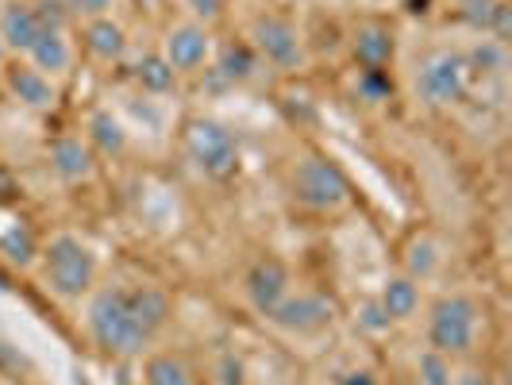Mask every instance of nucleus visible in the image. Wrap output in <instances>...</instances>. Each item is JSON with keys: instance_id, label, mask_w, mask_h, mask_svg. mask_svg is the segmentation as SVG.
Masks as SVG:
<instances>
[{"instance_id": "ddd939ff", "label": "nucleus", "mask_w": 512, "mask_h": 385, "mask_svg": "<svg viewBox=\"0 0 512 385\" xmlns=\"http://www.w3.org/2000/svg\"><path fill=\"white\" fill-rule=\"evenodd\" d=\"M39 35H43V27H39V16H35L31 4H8L0 12V39H4L8 51L31 54V47L39 43Z\"/></svg>"}, {"instance_id": "bb28decb", "label": "nucleus", "mask_w": 512, "mask_h": 385, "mask_svg": "<svg viewBox=\"0 0 512 385\" xmlns=\"http://www.w3.org/2000/svg\"><path fill=\"white\" fill-rule=\"evenodd\" d=\"M35 16H39V27H43V31H62L74 12H70L62 0H39V4H35Z\"/></svg>"}, {"instance_id": "aec40b11", "label": "nucleus", "mask_w": 512, "mask_h": 385, "mask_svg": "<svg viewBox=\"0 0 512 385\" xmlns=\"http://www.w3.org/2000/svg\"><path fill=\"white\" fill-rule=\"evenodd\" d=\"M505 66H509V54H505V43L497 39H482L474 51H466V70H470V81L474 77H505Z\"/></svg>"}, {"instance_id": "39448f33", "label": "nucleus", "mask_w": 512, "mask_h": 385, "mask_svg": "<svg viewBox=\"0 0 512 385\" xmlns=\"http://www.w3.org/2000/svg\"><path fill=\"white\" fill-rule=\"evenodd\" d=\"M289 189H293V201L312 208V212H335V208H343L351 201V181H347V174L335 166L332 158H320V154L297 162Z\"/></svg>"}, {"instance_id": "f3484780", "label": "nucleus", "mask_w": 512, "mask_h": 385, "mask_svg": "<svg viewBox=\"0 0 512 385\" xmlns=\"http://www.w3.org/2000/svg\"><path fill=\"white\" fill-rule=\"evenodd\" d=\"M27 58H31L35 70H43V74L51 77V74H66V70H70L74 51H70V43L62 39V31H43Z\"/></svg>"}, {"instance_id": "2f4dec72", "label": "nucleus", "mask_w": 512, "mask_h": 385, "mask_svg": "<svg viewBox=\"0 0 512 385\" xmlns=\"http://www.w3.org/2000/svg\"><path fill=\"white\" fill-rule=\"evenodd\" d=\"M70 12H77V16H89V20H97V16H104L108 8H112V0H62Z\"/></svg>"}, {"instance_id": "f257e3e1", "label": "nucleus", "mask_w": 512, "mask_h": 385, "mask_svg": "<svg viewBox=\"0 0 512 385\" xmlns=\"http://www.w3.org/2000/svg\"><path fill=\"white\" fill-rule=\"evenodd\" d=\"M170 316H174V305L162 289L112 285L93 293L85 324L104 355H143V347H151V339L170 324Z\"/></svg>"}, {"instance_id": "dca6fc26", "label": "nucleus", "mask_w": 512, "mask_h": 385, "mask_svg": "<svg viewBox=\"0 0 512 385\" xmlns=\"http://www.w3.org/2000/svg\"><path fill=\"white\" fill-rule=\"evenodd\" d=\"M85 47L101 62H120L124 51H128V31L116 20H108V16H97V20L85 24Z\"/></svg>"}, {"instance_id": "c85d7f7f", "label": "nucleus", "mask_w": 512, "mask_h": 385, "mask_svg": "<svg viewBox=\"0 0 512 385\" xmlns=\"http://www.w3.org/2000/svg\"><path fill=\"white\" fill-rule=\"evenodd\" d=\"M493 4L497 0H462V20L474 27V31H486L489 27V16H493Z\"/></svg>"}, {"instance_id": "9d476101", "label": "nucleus", "mask_w": 512, "mask_h": 385, "mask_svg": "<svg viewBox=\"0 0 512 385\" xmlns=\"http://www.w3.org/2000/svg\"><path fill=\"white\" fill-rule=\"evenodd\" d=\"M162 58L178 70V74H193L201 70L208 58H212V35L205 24H181L166 35V51Z\"/></svg>"}, {"instance_id": "4468645a", "label": "nucleus", "mask_w": 512, "mask_h": 385, "mask_svg": "<svg viewBox=\"0 0 512 385\" xmlns=\"http://www.w3.org/2000/svg\"><path fill=\"white\" fill-rule=\"evenodd\" d=\"M351 47H355V62L362 70H385L393 62V54H397V39L385 24H366L355 31Z\"/></svg>"}, {"instance_id": "7ed1b4c3", "label": "nucleus", "mask_w": 512, "mask_h": 385, "mask_svg": "<svg viewBox=\"0 0 512 385\" xmlns=\"http://www.w3.org/2000/svg\"><path fill=\"white\" fill-rule=\"evenodd\" d=\"M478 320H482V308H478L474 297H466V293L439 297L432 312H428V343H432V351L447 355V359L474 351Z\"/></svg>"}, {"instance_id": "b1692460", "label": "nucleus", "mask_w": 512, "mask_h": 385, "mask_svg": "<svg viewBox=\"0 0 512 385\" xmlns=\"http://www.w3.org/2000/svg\"><path fill=\"white\" fill-rule=\"evenodd\" d=\"M409 278H432L439 266V251L436 243L428 239V235H420V239H412L409 243Z\"/></svg>"}, {"instance_id": "f704fd0d", "label": "nucleus", "mask_w": 512, "mask_h": 385, "mask_svg": "<svg viewBox=\"0 0 512 385\" xmlns=\"http://www.w3.org/2000/svg\"><path fill=\"white\" fill-rule=\"evenodd\" d=\"M224 374H228L224 385H243V378H239V374H243V366H239L235 359H224Z\"/></svg>"}, {"instance_id": "423d86ee", "label": "nucleus", "mask_w": 512, "mask_h": 385, "mask_svg": "<svg viewBox=\"0 0 512 385\" xmlns=\"http://www.w3.org/2000/svg\"><path fill=\"white\" fill-rule=\"evenodd\" d=\"M470 89V70L462 51H436L420 62L416 70V97L432 108H451L459 104Z\"/></svg>"}, {"instance_id": "a878e982", "label": "nucleus", "mask_w": 512, "mask_h": 385, "mask_svg": "<svg viewBox=\"0 0 512 385\" xmlns=\"http://www.w3.org/2000/svg\"><path fill=\"white\" fill-rule=\"evenodd\" d=\"M359 93L366 101H389L393 97V77H389V70H362Z\"/></svg>"}, {"instance_id": "72a5a7b5", "label": "nucleus", "mask_w": 512, "mask_h": 385, "mask_svg": "<svg viewBox=\"0 0 512 385\" xmlns=\"http://www.w3.org/2000/svg\"><path fill=\"white\" fill-rule=\"evenodd\" d=\"M339 385H378V378H374L370 370H347V374L339 378Z\"/></svg>"}, {"instance_id": "412c9836", "label": "nucleus", "mask_w": 512, "mask_h": 385, "mask_svg": "<svg viewBox=\"0 0 512 385\" xmlns=\"http://www.w3.org/2000/svg\"><path fill=\"white\" fill-rule=\"evenodd\" d=\"M258 70V54L251 43H228L224 51H220V62H216V74L224 77L228 85L235 81H247V77H255Z\"/></svg>"}, {"instance_id": "6e6552de", "label": "nucleus", "mask_w": 512, "mask_h": 385, "mask_svg": "<svg viewBox=\"0 0 512 385\" xmlns=\"http://www.w3.org/2000/svg\"><path fill=\"white\" fill-rule=\"evenodd\" d=\"M266 320L289 335H316L324 328H332L335 305L324 293H289Z\"/></svg>"}, {"instance_id": "cd10ccee", "label": "nucleus", "mask_w": 512, "mask_h": 385, "mask_svg": "<svg viewBox=\"0 0 512 385\" xmlns=\"http://www.w3.org/2000/svg\"><path fill=\"white\" fill-rule=\"evenodd\" d=\"M489 39H497V43H505L512 35V4L509 0H497L493 4V16H489V27H486Z\"/></svg>"}, {"instance_id": "473e14b6", "label": "nucleus", "mask_w": 512, "mask_h": 385, "mask_svg": "<svg viewBox=\"0 0 512 385\" xmlns=\"http://www.w3.org/2000/svg\"><path fill=\"white\" fill-rule=\"evenodd\" d=\"M451 385H497V382H493V374H486V370H455Z\"/></svg>"}, {"instance_id": "c9c22d12", "label": "nucleus", "mask_w": 512, "mask_h": 385, "mask_svg": "<svg viewBox=\"0 0 512 385\" xmlns=\"http://www.w3.org/2000/svg\"><path fill=\"white\" fill-rule=\"evenodd\" d=\"M4 54H8V47H4V39H0V62H4Z\"/></svg>"}, {"instance_id": "4be33fe9", "label": "nucleus", "mask_w": 512, "mask_h": 385, "mask_svg": "<svg viewBox=\"0 0 512 385\" xmlns=\"http://www.w3.org/2000/svg\"><path fill=\"white\" fill-rule=\"evenodd\" d=\"M135 81L147 89V93H170L178 85V70L162 58V54H143L135 62Z\"/></svg>"}, {"instance_id": "393cba45", "label": "nucleus", "mask_w": 512, "mask_h": 385, "mask_svg": "<svg viewBox=\"0 0 512 385\" xmlns=\"http://www.w3.org/2000/svg\"><path fill=\"white\" fill-rule=\"evenodd\" d=\"M451 374H455V366L439 351H424L416 362V385H451Z\"/></svg>"}, {"instance_id": "20e7f679", "label": "nucleus", "mask_w": 512, "mask_h": 385, "mask_svg": "<svg viewBox=\"0 0 512 385\" xmlns=\"http://www.w3.org/2000/svg\"><path fill=\"white\" fill-rule=\"evenodd\" d=\"M185 154L208 181H231L239 174V139L220 120H193L185 128Z\"/></svg>"}, {"instance_id": "4c0bfd02", "label": "nucleus", "mask_w": 512, "mask_h": 385, "mask_svg": "<svg viewBox=\"0 0 512 385\" xmlns=\"http://www.w3.org/2000/svg\"><path fill=\"white\" fill-rule=\"evenodd\" d=\"M412 385H416V382H412Z\"/></svg>"}, {"instance_id": "1a4fd4ad", "label": "nucleus", "mask_w": 512, "mask_h": 385, "mask_svg": "<svg viewBox=\"0 0 512 385\" xmlns=\"http://www.w3.org/2000/svg\"><path fill=\"white\" fill-rule=\"evenodd\" d=\"M289 285H293V278H289V266L282 258L258 255L247 270V278H243V293H247V301L258 316H270L289 297Z\"/></svg>"}, {"instance_id": "7c9ffc66", "label": "nucleus", "mask_w": 512, "mask_h": 385, "mask_svg": "<svg viewBox=\"0 0 512 385\" xmlns=\"http://www.w3.org/2000/svg\"><path fill=\"white\" fill-rule=\"evenodd\" d=\"M224 4H228V0H185V8H189L197 20H205V24L224 16Z\"/></svg>"}, {"instance_id": "9b49d317", "label": "nucleus", "mask_w": 512, "mask_h": 385, "mask_svg": "<svg viewBox=\"0 0 512 385\" xmlns=\"http://www.w3.org/2000/svg\"><path fill=\"white\" fill-rule=\"evenodd\" d=\"M4 89L27 108H51L58 101V89L51 85V77L35 70L31 62H12L8 74H4Z\"/></svg>"}, {"instance_id": "a211bd4d", "label": "nucleus", "mask_w": 512, "mask_h": 385, "mask_svg": "<svg viewBox=\"0 0 512 385\" xmlns=\"http://www.w3.org/2000/svg\"><path fill=\"white\" fill-rule=\"evenodd\" d=\"M89 143H93V151L108 154V158H116V154L128 151V128H124V120L120 116H112V112H93L89 116Z\"/></svg>"}, {"instance_id": "c756f323", "label": "nucleus", "mask_w": 512, "mask_h": 385, "mask_svg": "<svg viewBox=\"0 0 512 385\" xmlns=\"http://www.w3.org/2000/svg\"><path fill=\"white\" fill-rule=\"evenodd\" d=\"M359 324L366 328V332H374V335H378V332H389V316L382 312V305H378V301H366V305H362Z\"/></svg>"}, {"instance_id": "0eeeda50", "label": "nucleus", "mask_w": 512, "mask_h": 385, "mask_svg": "<svg viewBox=\"0 0 512 385\" xmlns=\"http://www.w3.org/2000/svg\"><path fill=\"white\" fill-rule=\"evenodd\" d=\"M251 47L258 58H266L278 70H301L305 66V39L285 16H258L251 31Z\"/></svg>"}, {"instance_id": "f8f14e48", "label": "nucleus", "mask_w": 512, "mask_h": 385, "mask_svg": "<svg viewBox=\"0 0 512 385\" xmlns=\"http://www.w3.org/2000/svg\"><path fill=\"white\" fill-rule=\"evenodd\" d=\"M51 170L58 174L62 181H89L97 174V158H93V147L89 143H81L74 135H66V139H54L51 143Z\"/></svg>"}, {"instance_id": "2eb2a0df", "label": "nucleus", "mask_w": 512, "mask_h": 385, "mask_svg": "<svg viewBox=\"0 0 512 385\" xmlns=\"http://www.w3.org/2000/svg\"><path fill=\"white\" fill-rule=\"evenodd\" d=\"M378 305H382V312L389 316V324L412 320L416 308H420V285H416V278H409V274L389 278V282L382 285V293H378Z\"/></svg>"}, {"instance_id": "5701e85b", "label": "nucleus", "mask_w": 512, "mask_h": 385, "mask_svg": "<svg viewBox=\"0 0 512 385\" xmlns=\"http://www.w3.org/2000/svg\"><path fill=\"white\" fill-rule=\"evenodd\" d=\"M147 385H197V378L174 355H151L147 359Z\"/></svg>"}, {"instance_id": "e433bc0d", "label": "nucleus", "mask_w": 512, "mask_h": 385, "mask_svg": "<svg viewBox=\"0 0 512 385\" xmlns=\"http://www.w3.org/2000/svg\"><path fill=\"white\" fill-rule=\"evenodd\" d=\"M0 97H4V81H0Z\"/></svg>"}, {"instance_id": "6ab92c4d", "label": "nucleus", "mask_w": 512, "mask_h": 385, "mask_svg": "<svg viewBox=\"0 0 512 385\" xmlns=\"http://www.w3.org/2000/svg\"><path fill=\"white\" fill-rule=\"evenodd\" d=\"M0 255L24 270V266H31L35 258L43 255V247H39L35 231L27 228V224H8V228L0 231Z\"/></svg>"}, {"instance_id": "f03ea898", "label": "nucleus", "mask_w": 512, "mask_h": 385, "mask_svg": "<svg viewBox=\"0 0 512 385\" xmlns=\"http://www.w3.org/2000/svg\"><path fill=\"white\" fill-rule=\"evenodd\" d=\"M97 255L89 243H81L77 235H54L43 247V278L51 285V293L66 301H81L85 293H93L97 285Z\"/></svg>"}]
</instances>
